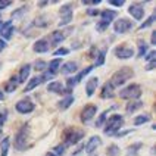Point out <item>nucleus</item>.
Returning a JSON list of instances; mask_svg holds the SVG:
<instances>
[{"label": "nucleus", "instance_id": "nucleus-1", "mask_svg": "<svg viewBox=\"0 0 156 156\" xmlns=\"http://www.w3.org/2000/svg\"><path fill=\"white\" fill-rule=\"evenodd\" d=\"M133 77H134V71L131 69V68H128V66H124V68L118 69L113 74L109 83H111L113 86V88H115V87H119V86H122V84H125V83H127L128 80H131Z\"/></svg>", "mask_w": 156, "mask_h": 156}, {"label": "nucleus", "instance_id": "nucleus-2", "mask_svg": "<svg viewBox=\"0 0 156 156\" xmlns=\"http://www.w3.org/2000/svg\"><path fill=\"white\" fill-rule=\"evenodd\" d=\"M122 124H124V118H122V115L115 113V115H112V116L108 119L103 133L105 134H108V136H113V134H116L118 131L121 130Z\"/></svg>", "mask_w": 156, "mask_h": 156}, {"label": "nucleus", "instance_id": "nucleus-3", "mask_svg": "<svg viewBox=\"0 0 156 156\" xmlns=\"http://www.w3.org/2000/svg\"><path fill=\"white\" fill-rule=\"evenodd\" d=\"M28 139H30V125L27 124L21 130L16 133L15 139H13V144L18 150H24L28 147Z\"/></svg>", "mask_w": 156, "mask_h": 156}, {"label": "nucleus", "instance_id": "nucleus-4", "mask_svg": "<svg viewBox=\"0 0 156 156\" xmlns=\"http://www.w3.org/2000/svg\"><path fill=\"white\" fill-rule=\"evenodd\" d=\"M84 131L81 130H77V128H66V130L63 131V146L65 147H68V146H72V144H75L78 143L80 140L84 137Z\"/></svg>", "mask_w": 156, "mask_h": 156}, {"label": "nucleus", "instance_id": "nucleus-5", "mask_svg": "<svg viewBox=\"0 0 156 156\" xmlns=\"http://www.w3.org/2000/svg\"><path fill=\"white\" fill-rule=\"evenodd\" d=\"M100 16H102V19H100V22L96 25V28H97V31H105L108 27L111 25V22H112L113 19L118 16V12H116V10H112V9H106V10H103V12L100 13Z\"/></svg>", "mask_w": 156, "mask_h": 156}, {"label": "nucleus", "instance_id": "nucleus-6", "mask_svg": "<svg viewBox=\"0 0 156 156\" xmlns=\"http://www.w3.org/2000/svg\"><path fill=\"white\" fill-rule=\"evenodd\" d=\"M141 96V87L139 84H131V86L122 88L119 91V97L121 99H139Z\"/></svg>", "mask_w": 156, "mask_h": 156}, {"label": "nucleus", "instance_id": "nucleus-7", "mask_svg": "<svg viewBox=\"0 0 156 156\" xmlns=\"http://www.w3.org/2000/svg\"><path fill=\"white\" fill-rule=\"evenodd\" d=\"M93 68H94V65H91V66H87L86 69H83L81 72H80V74H78L77 77L68 78V80H66V88H68V90H72V88L77 86V84L80 83V81H81V80H83V78L86 77L87 74H90V72L93 71Z\"/></svg>", "mask_w": 156, "mask_h": 156}, {"label": "nucleus", "instance_id": "nucleus-8", "mask_svg": "<svg viewBox=\"0 0 156 156\" xmlns=\"http://www.w3.org/2000/svg\"><path fill=\"white\" fill-rule=\"evenodd\" d=\"M131 28H133V22L128 21V19H125V18H121V19H118L116 22H115V25H113V30H115V33H118V34H124V33H128Z\"/></svg>", "mask_w": 156, "mask_h": 156}, {"label": "nucleus", "instance_id": "nucleus-9", "mask_svg": "<svg viewBox=\"0 0 156 156\" xmlns=\"http://www.w3.org/2000/svg\"><path fill=\"white\" fill-rule=\"evenodd\" d=\"M15 108H16V111L19 113H30V112H33L34 111V103L28 99V97H25V99H22V100H19L16 105H15Z\"/></svg>", "mask_w": 156, "mask_h": 156}, {"label": "nucleus", "instance_id": "nucleus-10", "mask_svg": "<svg viewBox=\"0 0 156 156\" xmlns=\"http://www.w3.org/2000/svg\"><path fill=\"white\" fill-rule=\"evenodd\" d=\"M72 8L71 5H63L61 8V22L59 25H68L71 21H72Z\"/></svg>", "mask_w": 156, "mask_h": 156}, {"label": "nucleus", "instance_id": "nucleus-11", "mask_svg": "<svg viewBox=\"0 0 156 156\" xmlns=\"http://www.w3.org/2000/svg\"><path fill=\"white\" fill-rule=\"evenodd\" d=\"M133 55H134V50L125 44H121L115 49V56L118 59H130V58H133Z\"/></svg>", "mask_w": 156, "mask_h": 156}, {"label": "nucleus", "instance_id": "nucleus-12", "mask_svg": "<svg viewBox=\"0 0 156 156\" xmlns=\"http://www.w3.org/2000/svg\"><path fill=\"white\" fill-rule=\"evenodd\" d=\"M97 112V106L96 105H87L86 108L83 109V112H81V121L87 124V122H90L93 119V116L96 115Z\"/></svg>", "mask_w": 156, "mask_h": 156}, {"label": "nucleus", "instance_id": "nucleus-13", "mask_svg": "<svg viewBox=\"0 0 156 156\" xmlns=\"http://www.w3.org/2000/svg\"><path fill=\"white\" fill-rule=\"evenodd\" d=\"M47 90H49L50 93H58V94H68V93H71V90L63 88V86H62L59 81H52V83L47 86Z\"/></svg>", "mask_w": 156, "mask_h": 156}, {"label": "nucleus", "instance_id": "nucleus-14", "mask_svg": "<svg viewBox=\"0 0 156 156\" xmlns=\"http://www.w3.org/2000/svg\"><path fill=\"white\" fill-rule=\"evenodd\" d=\"M128 12H130V15L134 19H141L143 15H144V9H143V6L140 3H133L128 8Z\"/></svg>", "mask_w": 156, "mask_h": 156}, {"label": "nucleus", "instance_id": "nucleus-15", "mask_svg": "<svg viewBox=\"0 0 156 156\" xmlns=\"http://www.w3.org/2000/svg\"><path fill=\"white\" fill-rule=\"evenodd\" d=\"M13 31H15V28H13V25H12V22H10V21L5 22L3 25L0 27V38L3 37V38H6V40H8V38L12 37Z\"/></svg>", "mask_w": 156, "mask_h": 156}, {"label": "nucleus", "instance_id": "nucleus-16", "mask_svg": "<svg viewBox=\"0 0 156 156\" xmlns=\"http://www.w3.org/2000/svg\"><path fill=\"white\" fill-rule=\"evenodd\" d=\"M102 144V140H100V137L99 136H93L91 139L88 140V143L86 144V152L87 153H93V152H96V149L99 147Z\"/></svg>", "mask_w": 156, "mask_h": 156}, {"label": "nucleus", "instance_id": "nucleus-17", "mask_svg": "<svg viewBox=\"0 0 156 156\" xmlns=\"http://www.w3.org/2000/svg\"><path fill=\"white\" fill-rule=\"evenodd\" d=\"M97 86H99V78H97V77L90 78V80L86 83V93H87V96H88V97L94 94Z\"/></svg>", "mask_w": 156, "mask_h": 156}, {"label": "nucleus", "instance_id": "nucleus-18", "mask_svg": "<svg viewBox=\"0 0 156 156\" xmlns=\"http://www.w3.org/2000/svg\"><path fill=\"white\" fill-rule=\"evenodd\" d=\"M49 40L47 38H41V40H38V41H35L34 44V52L37 53H46V52H49Z\"/></svg>", "mask_w": 156, "mask_h": 156}, {"label": "nucleus", "instance_id": "nucleus-19", "mask_svg": "<svg viewBox=\"0 0 156 156\" xmlns=\"http://www.w3.org/2000/svg\"><path fill=\"white\" fill-rule=\"evenodd\" d=\"M30 72H31V65L27 63L21 68V72H19V77H18V83H25L28 77H30Z\"/></svg>", "mask_w": 156, "mask_h": 156}, {"label": "nucleus", "instance_id": "nucleus-20", "mask_svg": "<svg viewBox=\"0 0 156 156\" xmlns=\"http://www.w3.org/2000/svg\"><path fill=\"white\" fill-rule=\"evenodd\" d=\"M100 96H102V99H112L113 96H115L113 94V86L109 83V81L102 87V94Z\"/></svg>", "mask_w": 156, "mask_h": 156}, {"label": "nucleus", "instance_id": "nucleus-21", "mask_svg": "<svg viewBox=\"0 0 156 156\" xmlns=\"http://www.w3.org/2000/svg\"><path fill=\"white\" fill-rule=\"evenodd\" d=\"M77 69H78V63L77 62H66V63H63V65H62L61 72L62 74H74Z\"/></svg>", "mask_w": 156, "mask_h": 156}, {"label": "nucleus", "instance_id": "nucleus-22", "mask_svg": "<svg viewBox=\"0 0 156 156\" xmlns=\"http://www.w3.org/2000/svg\"><path fill=\"white\" fill-rule=\"evenodd\" d=\"M58 69H61V59H59V58L53 59V61L49 63V69H47V72H49L50 75H55V74L58 72Z\"/></svg>", "mask_w": 156, "mask_h": 156}, {"label": "nucleus", "instance_id": "nucleus-23", "mask_svg": "<svg viewBox=\"0 0 156 156\" xmlns=\"http://www.w3.org/2000/svg\"><path fill=\"white\" fill-rule=\"evenodd\" d=\"M63 40H65V34L61 31H55L50 35V43L52 44H61Z\"/></svg>", "mask_w": 156, "mask_h": 156}, {"label": "nucleus", "instance_id": "nucleus-24", "mask_svg": "<svg viewBox=\"0 0 156 156\" xmlns=\"http://www.w3.org/2000/svg\"><path fill=\"white\" fill-rule=\"evenodd\" d=\"M18 84H19V83H18V78L16 77H12L8 83H6L5 91H6V93H12V91H15V90H16V87H18Z\"/></svg>", "mask_w": 156, "mask_h": 156}, {"label": "nucleus", "instance_id": "nucleus-25", "mask_svg": "<svg viewBox=\"0 0 156 156\" xmlns=\"http://www.w3.org/2000/svg\"><path fill=\"white\" fill-rule=\"evenodd\" d=\"M141 106H143V102H140V100H136V102H130V103L127 105L125 111H127V113H133V112H136L137 109H140Z\"/></svg>", "mask_w": 156, "mask_h": 156}, {"label": "nucleus", "instance_id": "nucleus-26", "mask_svg": "<svg viewBox=\"0 0 156 156\" xmlns=\"http://www.w3.org/2000/svg\"><path fill=\"white\" fill-rule=\"evenodd\" d=\"M9 146H10V139L5 137V139L2 140V143H0V153H2V156H8Z\"/></svg>", "mask_w": 156, "mask_h": 156}, {"label": "nucleus", "instance_id": "nucleus-27", "mask_svg": "<svg viewBox=\"0 0 156 156\" xmlns=\"http://www.w3.org/2000/svg\"><path fill=\"white\" fill-rule=\"evenodd\" d=\"M41 84V80H40V77H34L28 84H27V87H25V91L24 93H28V91H31V90H34L37 86H40Z\"/></svg>", "mask_w": 156, "mask_h": 156}, {"label": "nucleus", "instance_id": "nucleus-28", "mask_svg": "<svg viewBox=\"0 0 156 156\" xmlns=\"http://www.w3.org/2000/svg\"><path fill=\"white\" fill-rule=\"evenodd\" d=\"M74 100H75V99H74V96H68L66 99H63L62 102H59V109H61V111H65V109H68L71 105L74 103Z\"/></svg>", "mask_w": 156, "mask_h": 156}, {"label": "nucleus", "instance_id": "nucleus-29", "mask_svg": "<svg viewBox=\"0 0 156 156\" xmlns=\"http://www.w3.org/2000/svg\"><path fill=\"white\" fill-rule=\"evenodd\" d=\"M147 52V44L144 41H140L139 43V53H137V58H144Z\"/></svg>", "mask_w": 156, "mask_h": 156}, {"label": "nucleus", "instance_id": "nucleus-30", "mask_svg": "<svg viewBox=\"0 0 156 156\" xmlns=\"http://www.w3.org/2000/svg\"><path fill=\"white\" fill-rule=\"evenodd\" d=\"M106 153H108V156H119V147L116 144H111L106 150Z\"/></svg>", "mask_w": 156, "mask_h": 156}, {"label": "nucleus", "instance_id": "nucleus-31", "mask_svg": "<svg viewBox=\"0 0 156 156\" xmlns=\"http://www.w3.org/2000/svg\"><path fill=\"white\" fill-rule=\"evenodd\" d=\"M155 21H156V13H153V15H150V16L146 19V22H144V24H141L139 28H140V30H144V28H147V27L152 25V24H153Z\"/></svg>", "mask_w": 156, "mask_h": 156}, {"label": "nucleus", "instance_id": "nucleus-32", "mask_svg": "<svg viewBox=\"0 0 156 156\" xmlns=\"http://www.w3.org/2000/svg\"><path fill=\"white\" fill-rule=\"evenodd\" d=\"M149 119H150V116H149V115H139V116L134 119V125H141V124L147 122Z\"/></svg>", "mask_w": 156, "mask_h": 156}, {"label": "nucleus", "instance_id": "nucleus-33", "mask_svg": "<svg viewBox=\"0 0 156 156\" xmlns=\"http://www.w3.org/2000/svg\"><path fill=\"white\" fill-rule=\"evenodd\" d=\"M141 147V143H137V144H133V146H130L128 147V153L127 155L128 156H137V150Z\"/></svg>", "mask_w": 156, "mask_h": 156}, {"label": "nucleus", "instance_id": "nucleus-34", "mask_svg": "<svg viewBox=\"0 0 156 156\" xmlns=\"http://www.w3.org/2000/svg\"><path fill=\"white\" fill-rule=\"evenodd\" d=\"M112 108H113V106H112ZM112 108H111V109H112ZM111 109H108V111H105V112H102V115L99 116V119L96 121V125H97V127H100V125H102V124L105 122V119L108 118V113H109V111H111Z\"/></svg>", "mask_w": 156, "mask_h": 156}, {"label": "nucleus", "instance_id": "nucleus-35", "mask_svg": "<svg viewBox=\"0 0 156 156\" xmlns=\"http://www.w3.org/2000/svg\"><path fill=\"white\" fill-rule=\"evenodd\" d=\"M105 56H106V50H102L97 55V61H96V66H100L105 63Z\"/></svg>", "mask_w": 156, "mask_h": 156}, {"label": "nucleus", "instance_id": "nucleus-36", "mask_svg": "<svg viewBox=\"0 0 156 156\" xmlns=\"http://www.w3.org/2000/svg\"><path fill=\"white\" fill-rule=\"evenodd\" d=\"M65 149H66V147H65L63 144H59V146H56V147H55L53 153H55L56 156H62L63 153H65Z\"/></svg>", "mask_w": 156, "mask_h": 156}, {"label": "nucleus", "instance_id": "nucleus-37", "mask_svg": "<svg viewBox=\"0 0 156 156\" xmlns=\"http://www.w3.org/2000/svg\"><path fill=\"white\" fill-rule=\"evenodd\" d=\"M35 25L37 27H47L49 25V22H46V18L44 16H40L35 19Z\"/></svg>", "mask_w": 156, "mask_h": 156}, {"label": "nucleus", "instance_id": "nucleus-38", "mask_svg": "<svg viewBox=\"0 0 156 156\" xmlns=\"http://www.w3.org/2000/svg\"><path fill=\"white\" fill-rule=\"evenodd\" d=\"M68 53H69L68 49L61 47V49H58V50H55V52H53V56H65V55H68Z\"/></svg>", "mask_w": 156, "mask_h": 156}, {"label": "nucleus", "instance_id": "nucleus-39", "mask_svg": "<svg viewBox=\"0 0 156 156\" xmlns=\"http://www.w3.org/2000/svg\"><path fill=\"white\" fill-rule=\"evenodd\" d=\"M47 68V63L43 61H38V62H35V69L37 71H43Z\"/></svg>", "mask_w": 156, "mask_h": 156}, {"label": "nucleus", "instance_id": "nucleus-40", "mask_svg": "<svg viewBox=\"0 0 156 156\" xmlns=\"http://www.w3.org/2000/svg\"><path fill=\"white\" fill-rule=\"evenodd\" d=\"M102 2L100 0H86V2H83V5H86V6H97V5H100Z\"/></svg>", "mask_w": 156, "mask_h": 156}, {"label": "nucleus", "instance_id": "nucleus-41", "mask_svg": "<svg viewBox=\"0 0 156 156\" xmlns=\"http://www.w3.org/2000/svg\"><path fill=\"white\" fill-rule=\"evenodd\" d=\"M144 59H146V61H149V62H152V61H156V52H155V50H153V52L147 53V55L144 56Z\"/></svg>", "mask_w": 156, "mask_h": 156}, {"label": "nucleus", "instance_id": "nucleus-42", "mask_svg": "<svg viewBox=\"0 0 156 156\" xmlns=\"http://www.w3.org/2000/svg\"><path fill=\"white\" fill-rule=\"evenodd\" d=\"M109 3H111V5H113V6H118V8H121L125 2H124V0H111Z\"/></svg>", "mask_w": 156, "mask_h": 156}, {"label": "nucleus", "instance_id": "nucleus-43", "mask_svg": "<svg viewBox=\"0 0 156 156\" xmlns=\"http://www.w3.org/2000/svg\"><path fill=\"white\" fill-rule=\"evenodd\" d=\"M155 66H156V61L149 62L147 65H146V71H152V69H155Z\"/></svg>", "mask_w": 156, "mask_h": 156}, {"label": "nucleus", "instance_id": "nucleus-44", "mask_svg": "<svg viewBox=\"0 0 156 156\" xmlns=\"http://www.w3.org/2000/svg\"><path fill=\"white\" fill-rule=\"evenodd\" d=\"M10 5H12V2H2V0H0V10H3L5 8H8Z\"/></svg>", "mask_w": 156, "mask_h": 156}, {"label": "nucleus", "instance_id": "nucleus-45", "mask_svg": "<svg viewBox=\"0 0 156 156\" xmlns=\"http://www.w3.org/2000/svg\"><path fill=\"white\" fill-rule=\"evenodd\" d=\"M6 122V112L0 113V130H2V125Z\"/></svg>", "mask_w": 156, "mask_h": 156}, {"label": "nucleus", "instance_id": "nucleus-46", "mask_svg": "<svg viewBox=\"0 0 156 156\" xmlns=\"http://www.w3.org/2000/svg\"><path fill=\"white\" fill-rule=\"evenodd\" d=\"M87 13L93 16V15H99V10H96V9H90V10H87Z\"/></svg>", "mask_w": 156, "mask_h": 156}, {"label": "nucleus", "instance_id": "nucleus-47", "mask_svg": "<svg viewBox=\"0 0 156 156\" xmlns=\"http://www.w3.org/2000/svg\"><path fill=\"white\" fill-rule=\"evenodd\" d=\"M150 41L153 46H156V33H152V38H150Z\"/></svg>", "mask_w": 156, "mask_h": 156}, {"label": "nucleus", "instance_id": "nucleus-48", "mask_svg": "<svg viewBox=\"0 0 156 156\" xmlns=\"http://www.w3.org/2000/svg\"><path fill=\"white\" fill-rule=\"evenodd\" d=\"M5 47H6V43H5V40H2V38H0V52H2V50H3Z\"/></svg>", "mask_w": 156, "mask_h": 156}, {"label": "nucleus", "instance_id": "nucleus-49", "mask_svg": "<svg viewBox=\"0 0 156 156\" xmlns=\"http://www.w3.org/2000/svg\"><path fill=\"white\" fill-rule=\"evenodd\" d=\"M3 99H5V94H3V91L0 90V100H3Z\"/></svg>", "mask_w": 156, "mask_h": 156}, {"label": "nucleus", "instance_id": "nucleus-50", "mask_svg": "<svg viewBox=\"0 0 156 156\" xmlns=\"http://www.w3.org/2000/svg\"><path fill=\"white\" fill-rule=\"evenodd\" d=\"M0 68H2V65H0Z\"/></svg>", "mask_w": 156, "mask_h": 156}, {"label": "nucleus", "instance_id": "nucleus-51", "mask_svg": "<svg viewBox=\"0 0 156 156\" xmlns=\"http://www.w3.org/2000/svg\"><path fill=\"white\" fill-rule=\"evenodd\" d=\"M0 18H2V16H0Z\"/></svg>", "mask_w": 156, "mask_h": 156}]
</instances>
